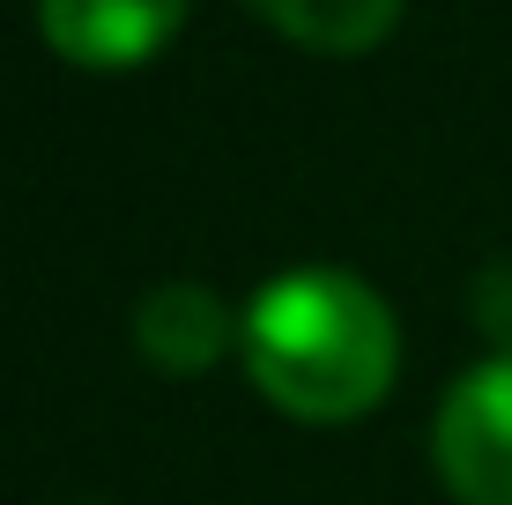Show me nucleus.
<instances>
[{"instance_id": "1", "label": "nucleus", "mask_w": 512, "mask_h": 505, "mask_svg": "<svg viewBox=\"0 0 512 505\" xmlns=\"http://www.w3.org/2000/svg\"><path fill=\"white\" fill-rule=\"evenodd\" d=\"M238 357L260 402L297 424H349L379 409L401 364L386 298L349 268H290L238 312Z\"/></svg>"}, {"instance_id": "2", "label": "nucleus", "mask_w": 512, "mask_h": 505, "mask_svg": "<svg viewBox=\"0 0 512 505\" xmlns=\"http://www.w3.org/2000/svg\"><path fill=\"white\" fill-rule=\"evenodd\" d=\"M431 461L461 505H512V350H490L438 402Z\"/></svg>"}, {"instance_id": "3", "label": "nucleus", "mask_w": 512, "mask_h": 505, "mask_svg": "<svg viewBox=\"0 0 512 505\" xmlns=\"http://www.w3.org/2000/svg\"><path fill=\"white\" fill-rule=\"evenodd\" d=\"M186 23V0H38V30L67 67L127 75L156 60Z\"/></svg>"}, {"instance_id": "4", "label": "nucleus", "mask_w": 512, "mask_h": 505, "mask_svg": "<svg viewBox=\"0 0 512 505\" xmlns=\"http://www.w3.org/2000/svg\"><path fill=\"white\" fill-rule=\"evenodd\" d=\"M134 342H141V357L164 364V372H201V364H216V357L238 342V320H231V305H223L216 290H201V283H164V290H149V298H141Z\"/></svg>"}, {"instance_id": "5", "label": "nucleus", "mask_w": 512, "mask_h": 505, "mask_svg": "<svg viewBox=\"0 0 512 505\" xmlns=\"http://www.w3.org/2000/svg\"><path fill=\"white\" fill-rule=\"evenodd\" d=\"M305 52H372L401 23V0H245Z\"/></svg>"}]
</instances>
